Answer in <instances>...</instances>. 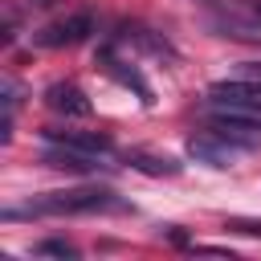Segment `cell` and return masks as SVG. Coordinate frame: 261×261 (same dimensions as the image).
I'll list each match as a JSON object with an SVG mask.
<instances>
[{"instance_id": "1", "label": "cell", "mask_w": 261, "mask_h": 261, "mask_svg": "<svg viewBox=\"0 0 261 261\" xmlns=\"http://www.w3.org/2000/svg\"><path fill=\"white\" fill-rule=\"evenodd\" d=\"M126 204L106 188H73V192H45L24 208H8L4 216H94V212H122Z\"/></svg>"}, {"instance_id": "2", "label": "cell", "mask_w": 261, "mask_h": 261, "mask_svg": "<svg viewBox=\"0 0 261 261\" xmlns=\"http://www.w3.org/2000/svg\"><path fill=\"white\" fill-rule=\"evenodd\" d=\"M204 110L208 114H249V118H261V86H253L245 77L212 82L208 98H204Z\"/></svg>"}, {"instance_id": "3", "label": "cell", "mask_w": 261, "mask_h": 261, "mask_svg": "<svg viewBox=\"0 0 261 261\" xmlns=\"http://www.w3.org/2000/svg\"><path fill=\"white\" fill-rule=\"evenodd\" d=\"M253 151H257L253 143H241V139L216 130V126L196 130V135L188 139V155H192L196 163H208V167H232L237 159H245V155H253Z\"/></svg>"}, {"instance_id": "4", "label": "cell", "mask_w": 261, "mask_h": 261, "mask_svg": "<svg viewBox=\"0 0 261 261\" xmlns=\"http://www.w3.org/2000/svg\"><path fill=\"white\" fill-rule=\"evenodd\" d=\"M94 33H98L94 12H69V16H61V20L37 29V33H33V45H37V49H73V45L90 41Z\"/></svg>"}, {"instance_id": "5", "label": "cell", "mask_w": 261, "mask_h": 261, "mask_svg": "<svg viewBox=\"0 0 261 261\" xmlns=\"http://www.w3.org/2000/svg\"><path fill=\"white\" fill-rule=\"evenodd\" d=\"M208 24L220 37H237V41H261V20L253 16L249 0H216L208 8Z\"/></svg>"}, {"instance_id": "6", "label": "cell", "mask_w": 261, "mask_h": 261, "mask_svg": "<svg viewBox=\"0 0 261 261\" xmlns=\"http://www.w3.org/2000/svg\"><path fill=\"white\" fill-rule=\"evenodd\" d=\"M41 163H45V167H57V171H77V175H90V171H114L110 155L73 151V147H61V143H45Z\"/></svg>"}, {"instance_id": "7", "label": "cell", "mask_w": 261, "mask_h": 261, "mask_svg": "<svg viewBox=\"0 0 261 261\" xmlns=\"http://www.w3.org/2000/svg\"><path fill=\"white\" fill-rule=\"evenodd\" d=\"M45 106L53 110V114H65V118H86L94 106H90V98L82 94V86H73V82H53V86H45Z\"/></svg>"}, {"instance_id": "8", "label": "cell", "mask_w": 261, "mask_h": 261, "mask_svg": "<svg viewBox=\"0 0 261 261\" xmlns=\"http://www.w3.org/2000/svg\"><path fill=\"white\" fill-rule=\"evenodd\" d=\"M45 143H61V147H73V151H94V155H114V143L98 130H57V126H45L41 130Z\"/></svg>"}, {"instance_id": "9", "label": "cell", "mask_w": 261, "mask_h": 261, "mask_svg": "<svg viewBox=\"0 0 261 261\" xmlns=\"http://www.w3.org/2000/svg\"><path fill=\"white\" fill-rule=\"evenodd\" d=\"M98 61H102V69H106V73H110L114 82H122V86H130V90L139 94V102H143V106H151V102H155V98H151V86L143 82V73H139V69L130 65V61H118L110 45H106V49L98 53Z\"/></svg>"}, {"instance_id": "10", "label": "cell", "mask_w": 261, "mask_h": 261, "mask_svg": "<svg viewBox=\"0 0 261 261\" xmlns=\"http://www.w3.org/2000/svg\"><path fill=\"white\" fill-rule=\"evenodd\" d=\"M118 41H126V45L135 41L139 49H147V53H155V57H175V49H171L159 33H151V29H143V24H122V29H118Z\"/></svg>"}, {"instance_id": "11", "label": "cell", "mask_w": 261, "mask_h": 261, "mask_svg": "<svg viewBox=\"0 0 261 261\" xmlns=\"http://www.w3.org/2000/svg\"><path fill=\"white\" fill-rule=\"evenodd\" d=\"M135 171H147V175H179V163L167 159V155H143V151H130L126 159Z\"/></svg>"}, {"instance_id": "12", "label": "cell", "mask_w": 261, "mask_h": 261, "mask_svg": "<svg viewBox=\"0 0 261 261\" xmlns=\"http://www.w3.org/2000/svg\"><path fill=\"white\" fill-rule=\"evenodd\" d=\"M33 253H37V257H77V249H73L69 241H37Z\"/></svg>"}, {"instance_id": "13", "label": "cell", "mask_w": 261, "mask_h": 261, "mask_svg": "<svg viewBox=\"0 0 261 261\" xmlns=\"http://www.w3.org/2000/svg\"><path fill=\"white\" fill-rule=\"evenodd\" d=\"M232 77H245V82H253V86H261V61H237V69H232Z\"/></svg>"}, {"instance_id": "14", "label": "cell", "mask_w": 261, "mask_h": 261, "mask_svg": "<svg viewBox=\"0 0 261 261\" xmlns=\"http://www.w3.org/2000/svg\"><path fill=\"white\" fill-rule=\"evenodd\" d=\"M24 4H33V8H49L53 0H24Z\"/></svg>"}, {"instance_id": "15", "label": "cell", "mask_w": 261, "mask_h": 261, "mask_svg": "<svg viewBox=\"0 0 261 261\" xmlns=\"http://www.w3.org/2000/svg\"><path fill=\"white\" fill-rule=\"evenodd\" d=\"M249 8H253V16L261 20V0H249Z\"/></svg>"}]
</instances>
